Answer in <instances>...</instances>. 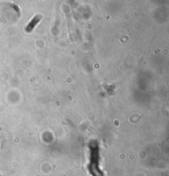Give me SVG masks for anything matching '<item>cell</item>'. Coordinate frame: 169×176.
I'll list each match as a JSON object with an SVG mask.
<instances>
[{"instance_id":"6da1fadb","label":"cell","mask_w":169,"mask_h":176,"mask_svg":"<svg viewBox=\"0 0 169 176\" xmlns=\"http://www.w3.org/2000/svg\"><path fill=\"white\" fill-rule=\"evenodd\" d=\"M40 19H41V17H40V16H36V17H35V18L32 19V21L30 22L29 24L27 25V28H26V31H27V32H30V31H32V30L35 28V27H36V25L39 23Z\"/></svg>"}]
</instances>
